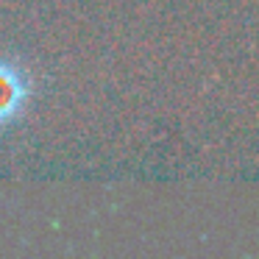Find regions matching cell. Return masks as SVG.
Returning a JSON list of instances; mask_svg holds the SVG:
<instances>
[{
  "instance_id": "1",
  "label": "cell",
  "mask_w": 259,
  "mask_h": 259,
  "mask_svg": "<svg viewBox=\"0 0 259 259\" xmlns=\"http://www.w3.org/2000/svg\"><path fill=\"white\" fill-rule=\"evenodd\" d=\"M23 98H25L23 81L14 78V73L6 64H0V123L12 120V114L23 106Z\"/></svg>"
}]
</instances>
